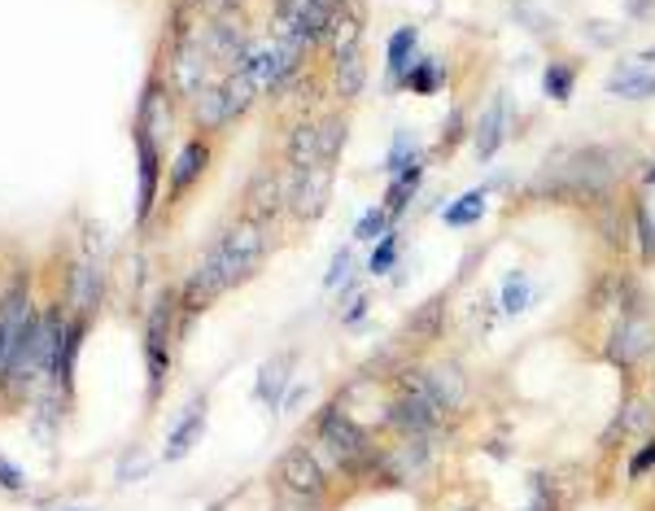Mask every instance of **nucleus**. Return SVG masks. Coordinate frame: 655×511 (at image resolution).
<instances>
[{
	"instance_id": "39",
	"label": "nucleus",
	"mask_w": 655,
	"mask_h": 511,
	"mask_svg": "<svg viewBox=\"0 0 655 511\" xmlns=\"http://www.w3.org/2000/svg\"><path fill=\"white\" fill-rule=\"evenodd\" d=\"M416 157H424V153L416 149V136H411V132L402 127V132L393 136V145H389V157H385V175L393 180V175H398V171H407V166H411Z\"/></svg>"
},
{
	"instance_id": "4",
	"label": "nucleus",
	"mask_w": 655,
	"mask_h": 511,
	"mask_svg": "<svg viewBox=\"0 0 655 511\" xmlns=\"http://www.w3.org/2000/svg\"><path fill=\"white\" fill-rule=\"evenodd\" d=\"M332 486L337 481L328 477V468L319 463L310 441H293L289 450H280V459L272 468V490L301 494V499H315V503H332Z\"/></svg>"
},
{
	"instance_id": "3",
	"label": "nucleus",
	"mask_w": 655,
	"mask_h": 511,
	"mask_svg": "<svg viewBox=\"0 0 655 511\" xmlns=\"http://www.w3.org/2000/svg\"><path fill=\"white\" fill-rule=\"evenodd\" d=\"M211 254L218 258L227 285L240 289V285H249V280L263 272V263H267V254H272V232L236 215L232 223L218 227V236L211 241Z\"/></svg>"
},
{
	"instance_id": "28",
	"label": "nucleus",
	"mask_w": 655,
	"mask_h": 511,
	"mask_svg": "<svg viewBox=\"0 0 655 511\" xmlns=\"http://www.w3.org/2000/svg\"><path fill=\"white\" fill-rule=\"evenodd\" d=\"M607 96H616V101H652L655 74L638 71V67H616L607 74Z\"/></svg>"
},
{
	"instance_id": "37",
	"label": "nucleus",
	"mask_w": 655,
	"mask_h": 511,
	"mask_svg": "<svg viewBox=\"0 0 655 511\" xmlns=\"http://www.w3.org/2000/svg\"><path fill=\"white\" fill-rule=\"evenodd\" d=\"M398 254H402V236H398V227H389L376 245H371V258H367V272L371 276H389L393 267H398Z\"/></svg>"
},
{
	"instance_id": "27",
	"label": "nucleus",
	"mask_w": 655,
	"mask_h": 511,
	"mask_svg": "<svg viewBox=\"0 0 655 511\" xmlns=\"http://www.w3.org/2000/svg\"><path fill=\"white\" fill-rule=\"evenodd\" d=\"M218 83H223V96H227V114H232V123H236V119H245V114L254 110V101L263 96V88H258V79L249 74V67L223 74Z\"/></svg>"
},
{
	"instance_id": "9",
	"label": "nucleus",
	"mask_w": 655,
	"mask_h": 511,
	"mask_svg": "<svg viewBox=\"0 0 655 511\" xmlns=\"http://www.w3.org/2000/svg\"><path fill=\"white\" fill-rule=\"evenodd\" d=\"M132 127H141L157 149L166 145V136L175 132V92H171V83H166L162 71H153L145 79V92H141V101H136Z\"/></svg>"
},
{
	"instance_id": "17",
	"label": "nucleus",
	"mask_w": 655,
	"mask_h": 511,
	"mask_svg": "<svg viewBox=\"0 0 655 511\" xmlns=\"http://www.w3.org/2000/svg\"><path fill=\"white\" fill-rule=\"evenodd\" d=\"M83 337H88V315H71L58 350H53V367H49V385L71 402L74 394V364H79V350H83Z\"/></svg>"
},
{
	"instance_id": "31",
	"label": "nucleus",
	"mask_w": 655,
	"mask_h": 511,
	"mask_svg": "<svg viewBox=\"0 0 655 511\" xmlns=\"http://www.w3.org/2000/svg\"><path fill=\"white\" fill-rule=\"evenodd\" d=\"M630 223H634V241H638V263L655 267V215L643 197H630Z\"/></svg>"
},
{
	"instance_id": "36",
	"label": "nucleus",
	"mask_w": 655,
	"mask_h": 511,
	"mask_svg": "<svg viewBox=\"0 0 655 511\" xmlns=\"http://www.w3.org/2000/svg\"><path fill=\"white\" fill-rule=\"evenodd\" d=\"M472 136V127H468V110L463 105H450L446 110V119H441V136H437V153H454V149L463 145Z\"/></svg>"
},
{
	"instance_id": "40",
	"label": "nucleus",
	"mask_w": 655,
	"mask_h": 511,
	"mask_svg": "<svg viewBox=\"0 0 655 511\" xmlns=\"http://www.w3.org/2000/svg\"><path fill=\"white\" fill-rule=\"evenodd\" d=\"M389 227H393V223H389V211H385V206H367L364 215H359V223H355V241H371V245H376Z\"/></svg>"
},
{
	"instance_id": "25",
	"label": "nucleus",
	"mask_w": 655,
	"mask_h": 511,
	"mask_svg": "<svg viewBox=\"0 0 655 511\" xmlns=\"http://www.w3.org/2000/svg\"><path fill=\"white\" fill-rule=\"evenodd\" d=\"M193 123H197V136H218L232 127V114H227V96H223V83H211L197 101H193Z\"/></svg>"
},
{
	"instance_id": "11",
	"label": "nucleus",
	"mask_w": 655,
	"mask_h": 511,
	"mask_svg": "<svg viewBox=\"0 0 655 511\" xmlns=\"http://www.w3.org/2000/svg\"><path fill=\"white\" fill-rule=\"evenodd\" d=\"M132 145H136V227H149L162 202V149L141 127H132Z\"/></svg>"
},
{
	"instance_id": "2",
	"label": "nucleus",
	"mask_w": 655,
	"mask_h": 511,
	"mask_svg": "<svg viewBox=\"0 0 655 511\" xmlns=\"http://www.w3.org/2000/svg\"><path fill=\"white\" fill-rule=\"evenodd\" d=\"M310 450L319 454V463L328 468L332 481H350V486H371L376 490V477H380V441L337 398L315 411Z\"/></svg>"
},
{
	"instance_id": "32",
	"label": "nucleus",
	"mask_w": 655,
	"mask_h": 511,
	"mask_svg": "<svg viewBox=\"0 0 655 511\" xmlns=\"http://www.w3.org/2000/svg\"><path fill=\"white\" fill-rule=\"evenodd\" d=\"M542 92H546V101L569 105L573 92H577V67H573V62H546V71H542Z\"/></svg>"
},
{
	"instance_id": "12",
	"label": "nucleus",
	"mask_w": 655,
	"mask_h": 511,
	"mask_svg": "<svg viewBox=\"0 0 655 511\" xmlns=\"http://www.w3.org/2000/svg\"><path fill=\"white\" fill-rule=\"evenodd\" d=\"M429 385H433L437 407H441V411H446V420L454 425V420L468 411V402H472V380H468L463 364H454V359L429 364Z\"/></svg>"
},
{
	"instance_id": "5",
	"label": "nucleus",
	"mask_w": 655,
	"mask_h": 511,
	"mask_svg": "<svg viewBox=\"0 0 655 511\" xmlns=\"http://www.w3.org/2000/svg\"><path fill=\"white\" fill-rule=\"evenodd\" d=\"M437 472V438H393L380 446V477L376 486H424Z\"/></svg>"
},
{
	"instance_id": "21",
	"label": "nucleus",
	"mask_w": 655,
	"mask_h": 511,
	"mask_svg": "<svg viewBox=\"0 0 655 511\" xmlns=\"http://www.w3.org/2000/svg\"><path fill=\"white\" fill-rule=\"evenodd\" d=\"M206 433V398H193L188 411L175 420V429L166 433V446H162V463H180L193 454V446Z\"/></svg>"
},
{
	"instance_id": "33",
	"label": "nucleus",
	"mask_w": 655,
	"mask_h": 511,
	"mask_svg": "<svg viewBox=\"0 0 655 511\" xmlns=\"http://www.w3.org/2000/svg\"><path fill=\"white\" fill-rule=\"evenodd\" d=\"M441 74H446V67L437 58H429V53H420L416 67L402 74V88L416 92V96H437L441 92Z\"/></svg>"
},
{
	"instance_id": "22",
	"label": "nucleus",
	"mask_w": 655,
	"mask_h": 511,
	"mask_svg": "<svg viewBox=\"0 0 655 511\" xmlns=\"http://www.w3.org/2000/svg\"><path fill=\"white\" fill-rule=\"evenodd\" d=\"M293 364H297V350H280L276 359H267V364L258 367L254 398H258L263 407H272V411L285 407V389H289V380H293Z\"/></svg>"
},
{
	"instance_id": "14",
	"label": "nucleus",
	"mask_w": 655,
	"mask_h": 511,
	"mask_svg": "<svg viewBox=\"0 0 655 511\" xmlns=\"http://www.w3.org/2000/svg\"><path fill=\"white\" fill-rule=\"evenodd\" d=\"M337 13H341V0H301V4L293 9L289 22L280 27V35H297L306 49H315V44L328 40Z\"/></svg>"
},
{
	"instance_id": "20",
	"label": "nucleus",
	"mask_w": 655,
	"mask_h": 511,
	"mask_svg": "<svg viewBox=\"0 0 655 511\" xmlns=\"http://www.w3.org/2000/svg\"><path fill=\"white\" fill-rule=\"evenodd\" d=\"M101 297H105V276H101V267H96L92 258H79L71 267V285H66V310L92 319V310L101 306Z\"/></svg>"
},
{
	"instance_id": "10",
	"label": "nucleus",
	"mask_w": 655,
	"mask_h": 511,
	"mask_svg": "<svg viewBox=\"0 0 655 511\" xmlns=\"http://www.w3.org/2000/svg\"><path fill=\"white\" fill-rule=\"evenodd\" d=\"M211 162H215V141L211 136L184 141L180 153H175V162L166 166V206H180L202 184V175L211 171Z\"/></svg>"
},
{
	"instance_id": "50",
	"label": "nucleus",
	"mask_w": 655,
	"mask_h": 511,
	"mask_svg": "<svg viewBox=\"0 0 655 511\" xmlns=\"http://www.w3.org/2000/svg\"><path fill=\"white\" fill-rule=\"evenodd\" d=\"M652 511H655V499H652Z\"/></svg>"
},
{
	"instance_id": "15",
	"label": "nucleus",
	"mask_w": 655,
	"mask_h": 511,
	"mask_svg": "<svg viewBox=\"0 0 655 511\" xmlns=\"http://www.w3.org/2000/svg\"><path fill=\"white\" fill-rule=\"evenodd\" d=\"M511 136V110H508V96L494 92L490 105L481 110V119L472 123V149H477V162H494L499 149L508 145Z\"/></svg>"
},
{
	"instance_id": "42",
	"label": "nucleus",
	"mask_w": 655,
	"mask_h": 511,
	"mask_svg": "<svg viewBox=\"0 0 655 511\" xmlns=\"http://www.w3.org/2000/svg\"><path fill=\"white\" fill-rule=\"evenodd\" d=\"M0 490L4 494H27V472L4 454H0Z\"/></svg>"
},
{
	"instance_id": "43",
	"label": "nucleus",
	"mask_w": 655,
	"mask_h": 511,
	"mask_svg": "<svg viewBox=\"0 0 655 511\" xmlns=\"http://www.w3.org/2000/svg\"><path fill=\"white\" fill-rule=\"evenodd\" d=\"M272 511H328V503H315V499H301V494L272 490Z\"/></svg>"
},
{
	"instance_id": "7",
	"label": "nucleus",
	"mask_w": 655,
	"mask_h": 511,
	"mask_svg": "<svg viewBox=\"0 0 655 511\" xmlns=\"http://www.w3.org/2000/svg\"><path fill=\"white\" fill-rule=\"evenodd\" d=\"M655 350V315H616L607 337H603V364H612L616 371L634 376L638 367L652 359Z\"/></svg>"
},
{
	"instance_id": "23",
	"label": "nucleus",
	"mask_w": 655,
	"mask_h": 511,
	"mask_svg": "<svg viewBox=\"0 0 655 511\" xmlns=\"http://www.w3.org/2000/svg\"><path fill=\"white\" fill-rule=\"evenodd\" d=\"M424 171H429V153L424 157H416L407 171H398L393 180H389V188H385V211H389V223L398 227V219L411 211V202L420 197V184H424Z\"/></svg>"
},
{
	"instance_id": "35",
	"label": "nucleus",
	"mask_w": 655,
	"mask_h": 511,
	"mask_svg": "<svg viewBox=\"0 0 655 511\" xmlns=\"http://www.w3.org/2000/svg\"><path fill=\"white\" fill-rule=\"evenodd\" d=\"M520 511H564L560 486H555L551 472H533V477H529V503Z\"/></svg>"
},
{
	"instance_id": "26",
	"label": "nucleus",
	"mask_w": 655,
	"mask_h": 511,
	"mask_svg": "<svg viewBox=\"0 0 655 511\" xmlns=\"http://www.w3.org/2000/svg\"><path fill=\"white\" fill-rule=\"evenodd\" d=\"M346 141H350V114H346V110L319 114V166H332V171H337Z\"/></svg>"
},
{
	"instance_id": "47",
	"label": "nucleus",
	"mask_w": 655,
	"mask_h": 511,
	"mask_svg": "<svg viewBox=\"0 0 655 511\" xmlns=\"http://www.w3.org/2000/svg\"><path fill=\"white\" fill-rule=\"evenodd\" d=\"M643 184H647V188H652V184H655V157H652V162H647V166H643Z\"/></svg>"
},
{
	"instance_id": "34",
	"label": "nucleus",
	"mask_w": 655,
	"mask_h": 511,
	"mask_svg": "<svg viewBox=\"0 0 655 511\" xmlns=\"http://www.w3.org/2000/svg\"><path fill=\"white\" fill-rule=\"evenodd\" d=\"M529 302H533V280H529V272H524V267H511L508 276H503V293H499L503 315H524Z\"/></svg>"
},
{
	"instance_id": "46",
	"label": "nucleus",
	"mask_w": 655,
	"mask_h": 511,
	"mask_svg": "<svg viewBox=\"0 0 655 511\" xmlns=\"http://www.w3.org/2000/svg\"><path fill=\"white\" fill-rule=\"evenodd\" d=\"M634 67H638V71H652V67H655V49H643V53H638V62H634Z\"/></svg>"
},
{
	"instance_id": "30",
	"label": "nucleus",
	"mask_w": 655,
	"mask_h": 511,
	"mask_svg": "<svg viewBox=\"0 0 655 511\" xmlns=\"http://www.w3.org/2000/svg\"><path fill=\"white\" fill-rule=\"evenodd\" d=\"M616 416L625 420V438H652L655 433V407L647 402V398H638L634 389L621 398Z\"/></svg>"
},
{
	"instance_id": "41",
	"label": "nucleus",
	"mask_w": 655,
	"mask_h": 511,
	"mask_svg": "<svg viewBox=\"0 0 655 511\" xmlns=\"http://www.w3.org/2000/svg\"><path fill=\"white\" fill-rule=\"evenodd\" d=\"M350 267H355V254H350V245H341V249L332 254V267H328V276H324V289L346 285V280H350Z\"/></svg>"
},
{
	"instance_id": "44",
	"label": "nucleus",
	"mask_w": 655,
	"mask_h": 511,
	"mask_svg": "<svg viewBox=\"0 0 655 511\" xmlns=\"http://www.w3.org/2000/svg\"><path fill=\"white\" fill-rule=\"evenodd\" d=\"M206 18H223V13H240V0H202Z\"/></svg>"
},
{
	"instance_id": "49",
	"label": "nucleus",
	"mask_w": 655,
	"mask_h": 511,
	"mask_svg": "<svg viewBox=\"0 0 655 511\" xmlns=\"http://www.w3.org/2000/svg\"><path fill=\"white\" fill-rule=\"evenodd\" d=\"M454 511H477V508H454Z\"/></svg>"
},
{
	"instance_id": "1",
	"label": "nucleus",
	"mask_w": 655,
	"mask_h": 511,
	"mask_svg": "<svg viewBox=\"0 0 655 511\" xmlns=\"http://www.w3.org/2000/svg\"><path fill=\"white\" fill-rule=\"evenodd\" d=\"M621 188V149L616 145H569L555 149L538 175L529 180V202H555V206H603Z\"/></svg>"
},
{
	"instance_id": "8",
	"label": "nucleus",
	"mask_w": 655,
	"mask_h": 511,
	"mask_svg": "<svg viewBox=\"0 0 655 511\" xmlns=\"http://www.w3.org/2000/svg\"><path fill=\"white\" fill-rule=\"evenodd\" d=\"M332 166H310V171H289L285 166V193H289V219L293 223H315L328 202H332Z\"/></svg>"
},
{
	"instance_id": "13",
	"label": "nucleus",
	"mask_w": 655,
	"mask_h": 511,
	"mask_svg": "<svg viewBox=\"0 0 655 511\" xmlns=\"http://www.w3.org/2000/svg\"><path fill=\"white\" fill-rule=\"evenodd\" d=\"M446 315H450V293H433L429 302H420L402 328V346L407 350H429L446 337Z\"/></svg>"
},
{
	"instance_id": "18",
	"label": "nucleus",
	"mask_w": 655,
	"mask_h": 511,
	"mask_svg": "<svg viewBox=\"0 0 655 511\" xmlns=\"http://www.w3.org/2000/svg\"><path fill=\"white\" fill-rule=\"evenodd\" d=\"M280 157H285L289 171H310V166H319V114L293 119L289 132H285V145H280Z\"/></svg>"
},
{
	"instance_id": "6",
	"label": "nucleus",
	"mask_w": 655,
	"mask_h": 511,
	"mask_svg": "<svg viewBox=\"0 0 655 511\" xmlns=\"http://www.w3.org/2000/svg\"><path fill=\"white\" fill-rule=\"evenodd\" d=\"M289 215V193H285V162H258L240 188V219L258 227H276Z\"/></svg>"
},
{
	"instance_id": "38",
	"label": "nucleus",
	"mask_w": 655,
	"mask_h": 511,
	"mask_svg": "<svg viewBox=\"0 0 655 511\" xmlns=\"http://www.w3.org/2000/svg\"><path fill=\"white\" fill-rule=\"evenodd\" d=\"M652 472H655V433L652 438H643L634 450H630V459H625V481L638 486V481H647Z\"/></svg>"
},
{
	"instance_id": "19",
	"label": "nucleus",
	"mask_w": 655,
	"mask_h": 511,
	"mask_svg": "<svg viewBox=\"0 0 655 511\" xmlns=\"http://www.w3.org/2000/svg\"><path fill=\"white\" fill-rule=\"evenodd\" d=\"M416 58H420V27L407 22L385 40V88L389 92L402 88V74L416 67Z\"/></svg>"
},
{
	"instance_id": "29",
	"label": "nucleus",
	"mask_w": 655,
	"mask_h": 511,
	"mask_svg": "<svg viewBox=\"0 0 655 511\" xmlns=\"http://www.w3.org/2000/svg\"><path fill=\"white\" fill-rule=\"evenodd\" d=\"M485 197H490V188H485V184H481V188L459 193L450 206H441V223H446V227H454V232H463V227L481 223L485 219Z\"/></svg>"
},
{
	"instance_id": "48",
	"label": "nucleus",
	"mask_w": 655,
	"mask_h": 511,
	"mask_svg": "<svg viewBox=\"0 0 655 511\" xmlns=\"http://www.w3.org/2000/svg\"><path fill=\"white\" fill-rule=\"evenodd\" d=\"M62 511H88V508H62Z\"/></svg>"
},
{
	"instance_id": "45",
	"label": "nucleus",
	"mask_w": 655,
	"mask_h": 511,
	"mask_svg": "<svg viewBox=\"0 0 655 511\" xmlns=\"http://www.w3.org/2000/svg\"><path fill=\"white\" fill-rule=\"evenodd\" d=\"M367 306H371V297H355V302H350V310H341V324H346V328H355V324L367 315Z\"/></svg>"
},
{
	"instance_id": "16",
	"label": "nucleus",
	"mask_w": 655,
	"mask_h": 511,
	"mask_svg": "<svg viewBox=\"0 0 655 511\" xmlns=\"http://www.w3.org/2000/svg\"><path fill=\"white\" fill-rule=\"evenodd\" d=\"M590 223H594V236H598V245L612 254V258H621L625 249H630V241H634V223H630V206L621 202V197H612V202H603V206H594V211H585Z\"/></svg>"
},
{
	"instance_id": "24",
	"label": "nucleus",
	"mask_w": 655,
	"mask_h": 511,
	"mask_svg": "<svg viewBox=\"0 0 655 511\" xmlns=\"http://www.w3.org/2000/svg\"><path fill=\"white\" fill-rule=\"evenodd\" d=\"M328 92H332L341 105H355V101L364 96V92H367V58H364V49H355V53H346V58H337V62H332Z\"/></svg>"
}]
</instances>
